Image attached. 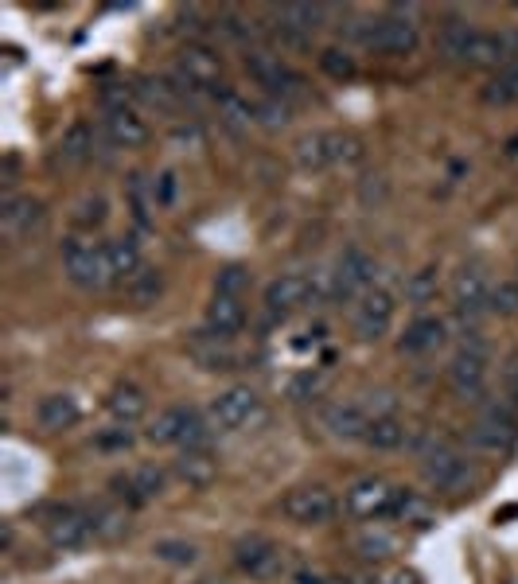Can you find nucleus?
<instances>
[{
    "mask_svg": "<svg viewBox=\"0 0 518 584\" xmlns=\"http://www.w3.org/2000/svg\"><path fill=\"white\" fill-rule=\"evenodd\" d=\"M129 207H133V219L145 226L148 222V195H145V183H141V176H129Z\"/></svg>",
    "mask_w": 518,
    "mask_h": 584,
    "instance_id": "nucleus-45",
    "label": "nucleus"
},
{
    "mask_svg": "<svg viewBox=\"0 0 518 584\" xmlns=\"http://www.w3.org/2000/svg\"><path fill=\"white\" fill-rule=\"evenodd\" d=\"M106 215H110L106 199H102V195H86V199L74 203L71 222H74V230H98V226H106Z\"/></svg>",
    "mask_w": 518,
    "mask_h": 584,
    "instance_id": "nucleus-34",
    "label": "nucleus"
},
{
    "mask_svg": "<svg viewBox=\"0 0 518 584\" xmlns=\"http://www.w3.org/2000/svg\"><path fill=\"white\" fill-rule=\"evenodd\" d=\"M258 117H261V125H269V129H281L285 121H289V106L285 102H277V98H269L265 106L258 110Z\"/></svg>",
    "mask_w": 518,
    "mask_h": 584,
    "instance_id": "nucleus-47",
    "label": "nucleus"
},
{
    "mask_svg": "<svg viewBox=\"0 0 518 584\" xmlns=\"http://www.w3.org/2000/svg\"><path fill=\"white\" fill-rule=\"evenodd\" d=\"M106 257H110L113 281H121V285H129L145 269V257H141L133 238H113V242H106Z\"/></svg>",
    "mask_w": 518,
    "mask_h": 584,
    "instance_id": "nucleus-28",
    "label": "nucleus"
},
{
    "mask_svg": "<svg viewBox=\"0 0 518 584\" xmlns=\"http://www.w3.org/2000/svg\"><path fill=\"white\" fill-rule=\"evenodd\" d=\"M452 300H456V312L464 320H476L487 312V300H491V285H487V273L480 265H464L456 277H452Z\"/></svg>",
    "mask_w": 518,
    "mask_h": 584,
    "instance_id": "nucleus-18",
    "label": "nucleus"
},
{
    "mask_svg": "<svg viewBox=\"0 0 518 584\" xmlns=\"http://www.w3.org/2000/svg\"><path fill=\"white\" fill-rule=\"evenodd\" d=\"M102 137L113 148H141L148 145V125L145 117H137L133 110H106V117H102Z\"/></svg>",
    "mask_w": 518,
    "mask_h": 584,
    "instance_id": "nucleus-20",
    "label": "nucleus"
},
{
    "mask_svg": "<svg viewBox=\"0 0 518 584\" xmlns=\"http://www.w3.org/2000/svg\"><path fill=\"white\" fill-rule=\"evenodd\" d=\"M374 285V261L370 254H363L359 246H347L343 254L335 257V273H332V296L335 300H359L367 296Z\"/></svg>",
    "mask_w": 518,
    "mask_h": 584,
    "instance_id": "nucleus-10",
    "label": "nucleus"
},
{
    "mask_svg": "<svg viewBox=\"0 0 518 584\" xmlns=\"http://www.w3.org/2000/svg\"><path fill=\"white\" fill-rule=\"evenodd\" d=\"M94 145H98V129L90 121H74L59 141V156H63V164H86V160H94Z\"/></svg>",
    "mask_w": 518,
    "mask_h": 584,
    "instance_id": "nucleus-27",
    "label": "nucleus"
},
{
    "mask_svg": "<svg viewBox=\"0 0 518 584\" xmlns=\"http://www.w3.org/2000/svg\"><path fill=\"white\" fill-rule=\"evenodd\" d=\"M125 292H129V300L137 304V308H152L160 296H164V273L160 269H141L129 285H125Z\"/></svg>",
    "mask_w": 518,
    "mask_h": 584,
    "instance_id": "nucleus-32",
    "label": "nucleus"
},
{
    "mask_svg": "<svg viewBox=\"0 0 518 584\" xmlns=\"http://www.w3.org/2000/svg\"><path fill=\"white\" fill-rule=\"evenodd\" d=\"M370 421H374V417L355 402H335V405H328V413H324V429H328L335 440H367Z\"/></svg>",
    "mask_w": 518,
    "mask_h": 584,
    "instance_id": "nucleus-21",
    "label": "nucleus"
},
{
    "mask_svg": "<svg viewBox=\"0 0 518 584\" xmlns=\"http://www.w3.org/2000/svg\"><path fill=\"white\" fill-rule=\"evenodd\" d=\"M444 343V320L437 316H417L406 328V335L398 339V351L402 355H433Z\"/></svg>",
    "mask_w": 518,
    "mask_h": 584,
    "instance_id": "nucleus-24",
    "label": "nucleus"
},
{
    "mask_svg": "<svg viewBox=\"0 0 518 584\" xmlns=\"http://www.w3.org/2000/svg\"><path fill=\"white\" fill-rule=\"evenodd\" d=\"M448 386L464 402H476L483 394V386H487V347L480 339H472L456 351V359L448 363Z\"/></svg>",
    "mask_w": 518,
    "mask_h": 584,
    "instance_id": "nucleus-7",
    "label": "nucleus"
},
{
    "mask_svg": "<svg viewBox=\"0 0 518 584\" xmlns=\"http://www.w3.org/2000/svg\"><path fill=\"white\" fill-rule=\"evenodd\" d=\"M398 518H406L413 526H433V511H429V503L425 499H417V495H402V503H398Z\"/></svg>",
    "mask_w": 518,
    "mask_h": 584,
    "instance_id": "nucleus-44",
    "label": "nucleus"
},
{
    "mask_svg": "<svg viewBox=\"0 0 518 584\" xmlns=\"http://www.w3.org/2000/svg\"><path fill=\"white\" fill-rule=\"evenodd\" d=\"M487 312H491V316H503V320L518 316V281H499V285H491Z\"/></svg>",
    "mask_w": 518,
    "mask_h": 584,
    "instance_id": "nucleus-39",
    "label": "nucleus"
},
{
    "mask_svg": "<svg viewBox=\"0 0 518 584\" xmlns=\"http://www.w3.org/2000/svg\"><path fill=\"white\" fill-rule=\"evenodd\" d=\"M78 417H82V409H78V402H74L71 394H47V398H39V405H36L39 429H47V433L74 429Z\"/></svg>",
    "mask_w": 518,
    "mask_h": 584,
    "instance_id": "nucleus-23",
    "label": "nucleus"
},
{
    "mask_svg": "<svg viewBox=\"0 0 518 584\" xmlns=\"http://www.w3.org/2000/svg\"><path fill=\"white\" fill-rule=\"evenodd\" d=\"M515 437H518L515 417L507 409H491L480 425H476V444L491 448V452H507L515 444Z\"/></svg>",
    "mask_w": 518,
    "mask_h": 584,
    "instance_id": "nucleus-26",
    "label": "nucleus"
},
{
    "mask_svg": "<svg viewBox=\"0 0 518 584\" xmlns=\"http://www.w3.org/2000/svg\"><path fill=\"white\" fill-rule=\"evenodd\" d=\"M250 289V269L246 265H226L219 269V277H215V296H238L242 300V292Z\"/></svg>",
    "mask_w": 518,
    "mask_h": 584,
    "instance_id": "nucleus-40",
    "label": "nucleus"
},
{
    "mask_svg": "<svg viewBox=\"0 0 518 584\" xmlns=\"http://www.w3.org/2000/svg\"><path fill=\"white\" fill-rule=\"evenodd\" d=\"M402 495H406V487H394V483L382 479V475H367V479H359V483L347 491V514H355V518H363V522L394 518Z\"/></svg>",
    "mask_w": 518,
    "mask_h": 584,
    "instance_id": "nucleus-4",
    "label": "nucleus"
},
{
    "mask_svg": "<svg viewBox=\"0 0 518 584\" xmlns=\"http://www.w3.org/2000/svg\"><path fill=\"white\" fill-rule=\"evenodd\" d=\"M421 475H425V483H429L433 491L456 495V491H464V483H468V460H464V452L452 448L448 440H433V444L425 448V456H421Z\"/></svg>",
    "mask_w": 518,
    "mask_h": 584,
    "instance_id": "nucleus-5",
    "label": "nucleus"
},
{
    "mask_svg": "<svg viewBox=\"0 0 518 584\" xmlns=\"http://www.w3.org/2000/svg\"><path fill=\"white\" fill-rule=\"evenodd\" d=\"M390 584H417V577H413V573H398Z\"/></svg>",
    "mask_w": 518,
    "mask_h": 584,
    "instance_id": "nucleus-50",
    "label": "nucleus"
},
{
    "mask_svg": "<svg viewBox=\"0 0 518 584\" xmlns=\"http://www.w3.org/2000/svg\"><path fill=\"white\" fill-rule=\"evenodd\" d=\"M406 425L398 421V417H374L367 429V444L374 452H394V448H402L406 444Z\"/></svg>",
    "mask_w": 518,
    "mask_h": 584,
    "instance_id": "nucleus-31",
    "label": "nucleus"
},
{
    "mask_svg": "<svg viewBox=\"0 0 518 584\" xmlns=\"http://www.w3.org/2000/svg\"><path fill=\"white\" fill-rule=\"evenodd\" d=\"M483 98H487L491 106H515L518 102V63L515 67H507V71L495 74V78L487 82Z\"/></svg>",
    "mask_w": 518,
    "mask_h": 584,
    "instance_id": "nucleus-35",
    "label": "nucleus"
},
{
    "mask_svg": "<svg viewBox=\"0 0 518 584\" xmlns=\"http://www.w3.org/2000/svg\"><path fill=\"white\" fill-rule=\"evenodd\" d=\"M164 472L160 468H152V464H141V468H133V472L125 475H113V495L121 499V503H129V507H145L152 499H160L164 495Z\"/></svg>",
    "mask_w": 518,
    "mask_h": 584,
    "instance_id": "nucleus-16",
    "label": "nucleus"
},
{
    "mask_svg": "<svg viewBox=\"0 0 518 584\" xmlns=\"http://www.w3.org/2000/svg\"><path fill=\"white\" fill-rule=\"evenodd\" d=\"M441 289V277H437V265H425L417 273H409L406 281V300L409 304H429Z\"/></svg>",
    "mask_w": 518,
    "mask_h": 584,
    "instance_id": "nucleus-36",
    "label": "nucleus"
},
{
    "mask_svg": "<svg viewBox=\"0 0 518 584\" xmlns=\"http://www.w3.org/2000/svg\"><path fill=\"white\" fill-rule=\"evenodd\" d=\"M363 156V145L351 133H308L296 141V164L308 172L332 168V164H355Z\"/></svg>",
    "mask_w": 518,
    "mask_h": 584,
    "instance_id": "nucleus-3",
    "label": "nucleus"
},
{
    "mask_svg": "<svg viewBox=\"0 0 518 584\" xmlns=\"http://www.w3.org/2000/svg\"><path fill=\"white\" fill-rule=\"evenodd\" d=\"M219 113L234 125V129H242V125H250L254 117H258V110L250 106V102H242L238 94H230V90H222L219 94Z\"/></svg>",
    "mask_w": 518,
    "mask_h": 584,
    "instance_id": "nucleus-41",
    "label": "nucleus"
},
{
    "mask_svg": "<svg viewBox=\"0 0 518 584\" xmlns=\"http://www.w3.org/2000/svg\"><path fill=\"white\" fill-rule=\"evenodd\" d=\"M176 472H180V479H184L187 487H207L215 479V460L203 448H187L184 456L176 460Z\"/></svg>",
    "mask_w": 518,
    "mask_h": 584,
    "instance_id": "nucleus-30",
    "label": "nucleus"
},
{
    "mask_svg": "<svg viewBox=\"0 0 518 584\" xmlns=\"http://www.w3.org/2000/svg\"><path fill=\"white\" fill-rule=\"evenodd\" d=\"M409 12H413V8H394L390 16L370 20L367 28H363V43L374 47L378 55H390V59H406V55H413L417 43H421V32H417V24H413Z\"/></svg>",
    "mask_w": 518,
    "mask_h": 584,
    "instance_id": "nucleus-1",
    "label": "nucleus"
},
{
    "mask_svg": "<svg viewBox=\"0 0 518 584\" xmlns=\"http://www.w3.org/2000/svg\"><path fill=\"white\" fill-rule=\"evenodd\" d=\"M47 222V211L43 203L32 199V195H4V207H0V230L8 242H28L32 234L43 230Z\"/></svg>",
    "mask_w": 518,
    "mask_h": 584,
    "instance_id": "nucleus-12",
    "label": "nucleus"
},
{
    "mask_svg": "<svg viewBox=\"0 0 518 584\" xmlns=\"http://www.w3.org/2000/svg\"><path fill=\"white\" fill-rule=\"evenodd\" d=\"M152 557L156 561H164V565H180V569H187V565H195V546L191 542H180V538H160L156 546H152Z\"/></svg>",
    "mask_w": 518,
    "mask_h": 584,
    "instance_id": "nucleus-38",
    "label": "nucleus"
},
{
    "mask_svg": "<svg viewBox=\"0 0 518 584\" xmlns=\"http://www.w3.org/2000/svg\"><path fill=\"white\" fill-rule=\"evenodd\" d=\"M281 511H285V518L296 522V526H324V522H332L335 499L328 487L308 483V487H293V491L281 499Z\"/></svg>",
    "mask_w": 518,
    "mask_h": 584,
    "instance_id": "nucleus-11",
    "label": "nucleus"
},
{
    "mask_svg": "<svg viewBox=\"0 0 518 584\" xmlns=\"http://www.w3.org/2000/svg\"><path fill=\"white\" fill-rule=\"evenodd\" d=\"M308 300H316V285H312L308 277H300V273H285V277H277V281L265 289V308H269L273 316L296 312V308H304Z\"/></svg>",
    "mask_w": 518,
    "mask_h": 584,
    "instance_id": "nucleus-19",
    "label": "nucleus"
},
{
    "mask_svg": "<svg viewBox=\"0 0 518 584\" xmlns=\"http://www.w3.org/2000/svg\"><path fill=\"white\" fill-rule=\"evenodd\" d=\"M137 444V433L129 429V425H113V429H102L98 437H94V448L98 452H129Z\"/></svg>",
    "mask_w": 518,
    "mask_h": 584,
    "instance_id": "nucleus-42",
    "label": "nucleus"
},
{
    "mask_svg": "<svg viewBox=\"0 0 518 584\" xmlns=\"http://www.w3.org/2000/svg\"><path fill=\"white\" fill-rule=\"evenodd\" d=\"M258 394L250 390V386H230L226 394H219L215 402H211V421L226 429V433H234V429H246L254 417H258Z\"/></svg>",
    "mask_w": 518,
    "mask_h": 584,
    "instance_id": "nucleus-14",
    "label": "nucleus"
},
{
    "mask_svg": "<svg viewBox=\"0 0 518 584\" xmlns=\"http://www.w3.org/2000/svg\"><path fill=\"white\" fill-rule=\"evenodd\" d=\"M320 71L335 78V82H351L359 74V63H355V55L347 47H324L320 51Z\"/></svg>",
    "mask_w": 518,
    "mask_h": 584,
    "instance_id": "nucleus-33",
    "label": "nucleus"
},
{
    "mask_svg": "<svg viewBox=\"0 0 518 584\" xmlns=\"http://www.w3.org/2000/svg\"><path fill=\"white\" fill-rule=\"evenodd\" d=\"M507 390L518 398V359H511V366H507Z\"/></svg>",
    "mask_w": 518,
    "mask_h": 584,
    "instance_id": "nucleus-49",
    "label": "nucleus"
},
{
    "mask_svg": "<svg viewBox=\"0 0 518 584\" xmlns=\"http://www.w3.org/2000/svg\"><path fill=\"white\" fill-rule=\"evenodd\" d=\"M476 28H468V24H460V20H452V24H444L441 32V55L448 63H464V55H468V39H472Z\"/></svg>",
    "mask_w": 518,
    "mask_h": 584,
    "instance_id": "nucleus-37",
    "label": "nucleus"
},
{
    "mask_svg": "<svg viewBox=\"0 0 518 584\" xmlns=\"http://www.w3.org/2000/svg\"><path fill=\"white\" fill-rule=\"evenodd\" d=\"M246 71L254 74V78H258V86H265L277 102L300 90V78H296V71L285 63V59H281V55H269V51H250V55H246Z\"/></svg>",
    "mask_w": 518,
    "mask_h": 584,
    "instance_id": "nucleus-13",
    "label": "nucleus"
},
{
    "mask_svg": "<svg viewBox=\"0 0 518 584\" xmlns=\"http://www.w3.org/2000/svg\"><path fill=\"white\" fill-rule=\"evenodd\" d=\"M293 584H328L320 573H312V569H300V573H293Z\"/></svg>",
    "mask_w": 518,
    "mask_h": 584,
    "instance_id": "nucleus-48",
    "label": "nucleus"
},
{
    "mask_svg": "<svg viewBox=\"0 0 518 584\" xmlns=\"http://www.w3.org/2000/svg\"><path fill=\"white\" fill-rule=\"evenodd\" d=\"M234 565L254 581H273L285 573V549L265 534H250L234 546Z\"/></svg>",
    "mask_w": 518,
    "mask_h": 584,
    "instance_id": "nucleus-9",
    "label": "nucleus"
},
{
    "mask_svg": "<svg viewBox=\"0 0 518 584\" xmlns=\"http://www.w3.org/2000/svg\"><path fill=\"white\" fill-rule=\"evenodd\" d=\"M242 328H246V304L238 296H215L207 308V335L226 343Z\"/></svg>",
    "mask_w": 518,
    "mask_h": 584,
    "instance_id": "nucleus-22",
    "label": "nucleus"
},
{
    "mask_svg": "<svg viewBox=\"0 0 518 584\" xmlns=\"http://www.w3.org/2000/svg\"><path fill=\"white\" fill-rule=\"evenodd\" d=\"M106 409H110V417L117 425H137L141 417H145L148 409V398L141 386H133V382H121V386H113L110 398H106Z\"/></svg>",
    "mask_w": 518,
    "mask_h": 584,
    "instance_id": "nucleus-25",
    "label": "nucleus"
},
{
    "mask_svg": "<svg viewBox=\"0 0 518 584\" xmlns=\"http://www.w3.org/2000/svg\"><path fill=\"white\" fill-rule=\"evenodd\" d=\"M180 78L191 90H215L222 86V59L207 43H187L180 51Z\"/></svg>",
    "mask_w": 518,
    "mask_h": 584,
    "instance_id": "nucleus-15",
    "label": "nucleus"
},
{
    "mask_svg": "<svg viewBox=\"0 0 518 584\" xmlns=\"http://www.w3.org/2000/svg\"><path fill=\"white\" fill-rule=\"evenodd\" d=\"M172 199H176V172H164L160 180L152 183V203L156 207H172Z\"/></svg>",
    "mask_w": 518,
    "mask_h": 584,
    "instance_id": "nucleus-46",
    "label": "nucleus"
},
{
    "mask_svg": "<svg viewBox=\"0 0 518 584\" xmlns=\"http://www.w3.org/2000/svg\"><path fill=\"white\" fill-rule=\"evenodd\" d=\"M63 269H67V281L78 289H106L113 285V269L106 246H94V242H82V238H63Z\"/></svg>",
    "mask_w": 518,
    "mask_h": 584,
    "instance_id": "nucleus-2",
    "label": "nucleus"
},
{
    "mask_svg": "<svg viewBox=\"0 0 518 584\" xmlns=\"http://www.w3.org/2000/svg\"><path fill=\"white\" fill-rule=\"evenodd\" d=\"M394 296L386 289H370L367 296L355 300V312H351V331L359 343H378L386 331L394 328Z\"/></svg>",
    "mask_w": 518,
    "mask_h": 584,
    "instance_id": "nucleus-8",
    "label": "nucleus"
},
{
    "mask_svg": "<svg viewBox=\"0 0 518 584\" xmlns=\"http://www.w3.org/2000/svg\"><path fill=\"white\" fill-rule=\"evenodd\" d=\"M355 546H359V553H363L367 561H382V557H390V553H394V538H390V534H382V530H367Z\"/></svg>",
    "mask_w": 518,
    "mask_h": 584,
    "instance_id": "nucleus-43",
    "label": "nucleus"
},
{
    "mask_svg": "<svg viewBox=\"0 0 518 584\" xmlns=\"http://www.w3.org/2000/svg\"><path fill=\"white\" fill-rule=\"evenodd\" d=\"M90 538H98L94 514L78 511V507H63L47 522V542L55 549H82Z\"/></svg>",
    "mask_w": 518,
    "mask_h": 584,
    "instance_id": "nucleus-17",
    "label": "nucleus"
},
{
    "mask_svg": "<svg viewBox=\"0 0 518 584\" xmlns=\"http://www.w3.org/2000/svg\"><path fill=\"white\" fill-rule=\"evenodd\" d=\"M324 16H328L324 4H285V8H277L281 28L293 32V36H312L324 24Z\"/></svg>",
    "mask_w": 518,
    "mask_h": 584,
    "instance_id": "nucleus-29",
    "label": "nucleus"
},
{
    "mask_svg": "<svg viewBox=\"0 0 518 584\" xmlns=\"http://www.w3.org/2000/svg\"><path fill=\"white\" fill-rule=\"evenodd\" d=\"M152 444H184V448H203L207 444V425L195 409L187 405H168L156 413V421L148 425Z\"/></svg>",
    "mask_w": 518,
    "mask_h": 584,
    "instance_id": "nucleus-6",
    "label": "nucleus"
}]
</instances>
